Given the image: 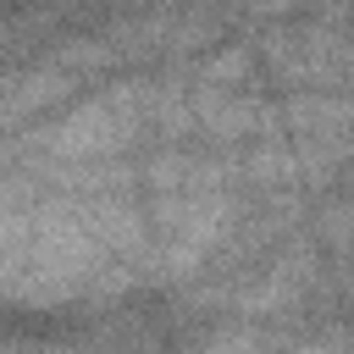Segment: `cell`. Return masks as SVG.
<instances>
[{
    "label": "cell",
    "instance_id": "cell-1",
    "mask_svg": "<svg viewBox=\"0 0 354 354\" xmlns=\"http://www.w3.org/2000/svg\"><path fill=\"white\" fill-rule=\"evenodd\" d=\"M127 127H133V94H105L55 133V149H111L122 144Z\"/></svg>",
    "mask_w": 354,
    "mask_h": 354
},
{
    "label": "cell",
    "instance_id": "cell-2",
    "mask_svg": "<svg viewBox=\"0 0 354 354\" xmlns=\"http://www.w3.org/2000/svg\"><path fill=\"white\" fill-rule=\"evenodd\" d=\"M205 354H260V343H254V337H243V332H238V337H221V343H210V348H205Z\"/></svg>",
    "mask_w": 354,
    "mask_h": 354
}]
</instances>
